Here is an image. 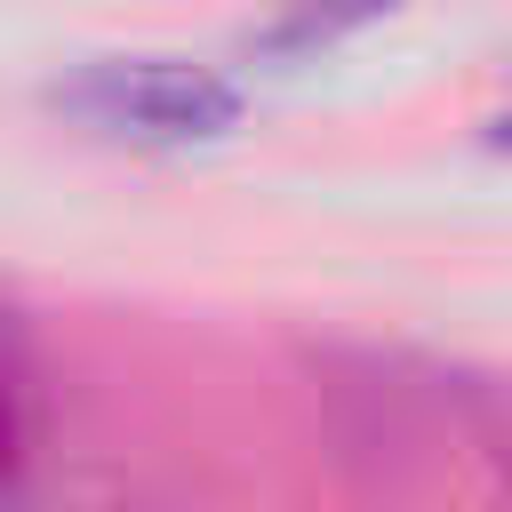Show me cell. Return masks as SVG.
<instances>
[{
  "label": "cell",
  "mask_w": 512,
  "mask_h": 512,
  "mask_svg": "<svg viewBox=\"0 0 512 512\" xmlns=\"http://www.w3.org/2000/svg\"><path fill=\"white\" fill-rule=\"evenodd\" d=\"M56 112L120 144H216L240 128L248 96L224 72L184 64V56H96L88 72L56 88Z\"/></svg>",
  "instance_id": "cell-1"
},
{
  "label": "cell",
  "mask_w": 512,
  "mask_h": 512,
  "mask_svg": "<svg viewBox=\"0 0 512 512\" xmlns=\"http://www.w3.org/2000/svg\"><path fill=\"white\" fill-rule=\"evenodd\" d=\"M392 8H400V0H272V16H264V32H256V56H264V64H304V56L352 40L360 24L392 16Z\"/></svg>",
  "instance_id": "cell-2"
},
{
  "label": "cell",
  "mask_w": 512,
  "mask_h": 512,
  "mask_svg": "<svg viewBox=\"0 0 512 512\" xmlns=\"http://www.w3.org/2000/svg\"><path fill=\"white\" fill-rule=\"evenodd\" d=\"M16 464H24V384L0 352V472H16Z\"/></svg>",
  "instance_id": "cell-3"
}]
</instances>
